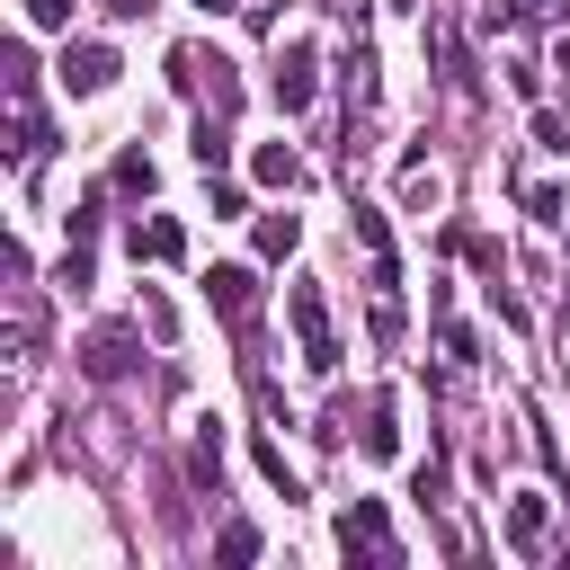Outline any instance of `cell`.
Listing matches in <instances>:
<instances>
[{"label": "cell", "mask_w": 570, "mask_h": 570, "mask_svg": "<svg viewBox=\"0 0 570 570\" xmlns=\"http://www.w3.org/2000/svg\"><path fill=\"white\" fill-rule=\"evenodd\" d=\"M285 312H294L303 365H312V374H338V338H330V303H321V285H294V294H285Z\"/></svg>", "instance_id": "cell-1"}, {"label": "cell", "mask_w": 570, "mask_h": 570, "mask_svg": "<svg viewBox=\"0 0 570 570\" xmlns=\"http://www.w3.org/2000/svg\"><path fill=\"white\" fill-rule=\"evenodd\" d=\"M134 365H142V338H134L125 321H98V330L80 338V374H89V383H125Z\"/></svg>", "instance_id": "cell-2"}, {"label": "cell", "mask_w": 570, "mask_h": 570, "mask_svg": "<svg viewBox=\"0 0 570 570\" xmlns=\"http://www.w3.org/2000/svg\"><path fill=\"white\" fill-rule=\"evenodd\" d=\"M338 552H347V561H383V570L401 561V543H392V525H383V508H374V499L338 508Z\"/></svg>", "instance_id": "cell-3"}, {"label": "cell", "mask_w": 570, "mask_h": 570, "mask_svg": "<svg viewBox=\"0 0 570 570\" xmlns=\"http://www.w3.org/2000/svg\"><path fill=\"white\" fill-rule=\"evenodd\" d=\"M71 98H98L107 80H116V45H98V36H80V45H62V71H53Z\"/></svg>", "instance_id": "cell-4"}, {"label": "cell", "mask_w": 570, "mask_h": 570, "mask_svg": "<svg viewBox=\"0 0 570 570\" xmlns=\"http://www.w3.org/2000/svg\"><path fill=\"white\" fill-rule=\"evenodd\" d=\"M205 294H214V312H223L232 330H249V321H258V267H214V276H205Z\"/></svg>", "instance_id": "cell-5"}, {"label": "cell", "mask_w": 570, "mask_h": 570, "mask_svg": "<svg viewBox=\"0 0 570 570\" xmlns=\"http://www.w3.org/2000/svg\"><path fill=\"white\" fill-rule=\"evenodd\" d=\"M312 89H321V53H312V45H285V62H276V107H285V116H303V107H312Z\"/></svg>", "instance_id": "cell-6"}, {"label": "cell", "mask_w": 570, "mask_h": 570, "mask_svg": "<svg viewBox=\"0 0 570 570\" xmlns=\"http://www.w3.org/2000/svg\"><path fill=\"white\" fill-rule=\"evenodd\" d=\"M134 258H151V267H178V258H187V223H169V214L134 223Z\"/></svg>", "instance_id": "cell-7"}, {"label": "cell", "mask_w": 570, "mask_h": 570, "mask_svg": "<svg viewBox=\"0 0 570 570\" xmlns=\"http://www.w3.org/2000/svg\"><path fill=\"white\" fill-rule=\"evenodd\" d=\"M543 534H552V508L525 490V499H508V552H543Z\"/></svg>", "instance_id": "cell-8"}, {"label": "cell", "mask_w": 570, "mask_h": 570, "mask_svg": "<svg viewBox=\"0 0 570 570\" xmlns=\"http://www.w3.org/2000/svg\"><path fill=\"white\" fill-rule=\"evenodd\" d=\"M249 178H258V187H303L294 142H258V151H249Z\"/></svg>", "instance_id": "cell-9"}, {"label": "cell", "mask_w": 570, "mask_h": 570, "mask_svg": "<svg viewBox=\"0 0 570 570\" xmlns=\"http://www.w3.org/2000/svg\"><path fill=\"white\" fill-rule=\"evenodd\" d=\"M187 151H196V169H205V178H214V169H232V134H223L214 116L196 125V142H187Z\"/></svg>", "instance_id": "cell-10"}, {"label": "cell", "mask_w": 570, "mask_h": 570, "mask_svg": "<svg viewBox=\"0 0 570 570\" xmlns=\"http://www.w3.org/2000/svg\"><path fill=\"white\" fill-rule=\"evenodd\" d=\"M151 187H160L151 151H116V196H151Z\"/></svg>", "instance_id": "cell-11"}, {"label": "cell", "mask_w": 570, "mask_h": 570, "mask_svg": "<svg viewBox=\"0 0 570 570\" xmlns=\"http://www.w3.org/2000/svg\"><path fill=\"white\" fill-rule=\"evenodd\" d=\"M365 454H374V463H392V454H401V428H392V401H374V410H365Z\"/></svg>", "instance_id": "cell-12"}, {"label": "cell", "mask_w": 570, "mask_h": 570, "mask_svg": "<svg viewBox=\"0 0 570 570\" xmlns=\"http://www.w3.org/2000/svg\"><path fill=\"white\" fill-rule=\"evenodd\" d=\"M294 240H303V223H294V214H258V258H285Z\"/></svg>", "instance_id": "cell-13"}, {"label": "cell", "mask_w": 570, "mask_h": 570, "mask_svg": "<svg viewBox=\"0 0 570 570\" xmlns=\"http://www.w3.org/2000/svg\"><path fill=\"white\" fill-rule=\"evenodd\" d=\"M214 552H223V561H258V525H240V517H232V525L214 534Z\"/></svg>", "instance_id": "cell-14"}, {"label": "cell", "mask_w": 570, "mask_h": 570, "mask_svg": "<svg viewBox=\"0 0 570 570\" xmlns=\"http://www.w3.org/2000/svg\"><path fill=\"white\" fill-rule=\"evenodd\" d=\"M534 142H543V151H570V116H561V107H534Z\"/></svg>", "instance_id": "cell-15"}, {"label": "cell", "mask_w": 570, "mask_h": 570, "mask_svg": "<svg viewBox=\"0 0 570 570\" xmlns=\"http://www.w3.org/2000/svg\"><path fill=\"white\" fill-rule=\"evenodd\" d=\"M142 321H151V338H169V330H178V312H169V294H151V285H142Z\"/></svg>", "instance_id": "cell-16"}, {"label": "cell", "mask_w": 570, "mask_h": 570, "mask_svg": "<svg viewBox=\"0 0 570 570\" xmlns=\"http://www.w3.org/2000/svg\"><path fill=\"white\" fill-rule=\"evenodd\" d=\"M80 0H27V27H71Z\"/></svg>", "instance_id": "cell-17"}, {"label": "cell", "mask_w": 570, "mask_h": 570, "mask_svg": "<svg viewBox=\"0 0 570 570\" xmlns=\"http://www.w3.org/2000/svg\"><path fill=\"white\" fill-rule=\"evenodd\" d=\"M525 214L534 223H561V187H525Z\"/></svg>", "instance_id": "cell-18"}, {"label": "cell", "mask_w": 570, "mask_h": 570, "mask_svg": "<svg viewBox=\"0 0 570 570\" xmlns=\"http://www.w3.org/2000/svg\"><path fill=\"white\" fill-rule=\"evenodd\" d=\"M356 240H365V249H392V232H383V214H374V205H356Z\"/></svg>", "instance_id": "cell-19"}, {"label": "cell", "mask_w": 570, "mask_h": 570, "mask_svg": "<svg viewBox=\"0 0 570 570\" xmlns=\"http://www.w3.org/2000/svg\"><path fill=\"white\" fill-rule=\"evenodd\" d=\"M258 472H267V481H276V490H285V499H303V490H294V472H285V454H276V445H258Z\"/></svg>", "instance_id": "cell-20"}, {"label": "cell", "mask_w": 570, "mask_h": 570, "mask_svg": "<svg viewBox=\"0 0 570 570\" xmlns=\"http://www.w3.org/2000/svg\"><path fill=\"white\" fill-rule=\"evenodd\" d=\"M552 9H561V0H499V18H525V27H534V18H552Z\"/></svg>", "instance_id": "cell-21"}, {"label": "cell", "mask_w": 570, "mask_h": 570, "mask_svg": "<svg viewBox=\"0 0 570 570\" xmlns=\"http://www.w3.org/2000/svg\"><path fill=\"white\" fill-rule=\"evenodd\" d=\"M142 9H151V0H107V18H142Z\"/></svg>", "instance_id": "cell-22"}, {"label": "cell", "mask_w": 570, "mask_h": 570, "mask_svg": "<svg viewBox=\"0 0 570 570\" xmlns=\"http://www.w3.org/2000/svg\"><path fill=\"white\" fill-rule=\"evenodd\" d=\"M552 71H570V36H561V45H552Z\"/></svg>", "instance_id": "cell-23"}, {"label": "cell", "mask_w": 570, "mask_h": 570, "mask_svg": "<svg viewBox=\"0 0 570 570\" xmlns=\"http://www.w3.org/2000/svg\"><path fill=\"white\" fill-rule=\"evenodd\" d=\"M196 9H249V0H196Z\"/></svg>", "instance_id": "cell-24"}]
</instances>
